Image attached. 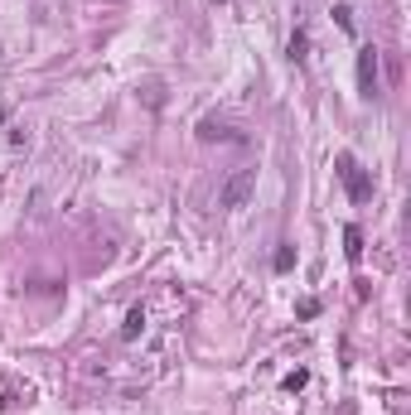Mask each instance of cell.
Wrapping results in <instances>:
<instances>
[{
  "instance_id": "cell-1",
  "label": "cell",
  "mask_w": 411,
  "mask_h": 415,
  "mask_svg": "<svg viewBox=\"0 0 411 415\" xmlns=\"http://www.w3.org/2000/svg\"><path fill=\"white\" fill-rule=\"evenodd\" d=\"M339 179H344V189H349V198H354V203H368V198H373V179L358 169L354 155H339Z\"/></svg>"
},
{
  "instance_id": "cell-2",
  "label": "cell",
  "mask_w": 411,
  "mask_h": 415,
  "mask_svg": "<svg viewBox=\"0 0 411 415\" xmlns=\"http://www.w3.org/2000/svg\"><path fill=\"white\" fill-rule=\"evenodd\" d=\"M252 194H257V169H237V174H232V179L223 184L218 203H223V208H242Z\"/></svg>"
},
{
  "instance_id": "cell-3",
  "label": "cell",
  "mask_w": 411,
  "mask_h": 415,
  "mask_svg": "<svg viewBox=\"0 0 411 415\" xmlns=\"http://www.w3.org/2000/svg\"><path fill=\"white\" fill-rule=\"evenodd\" d=\"M358 87L363 97H378V49H358Z\"/></svg>"
},
{
  "instance_id": "cell-4",
  "label": "cell",
  "mask_w": 411,
  "mask_h": 415,
  "mask_svg": "<svg viewBox=\"0 0 411 415\" xmlns=\"http://www.w3.org/2000/svg\"><path fill=\"white\" fill-rule=\"evenodd\" d=\"M344 251H349V261L363 256V237H358V227H344Z\"/></svg>"
},
{
  "instance_id": "cell-5",
  "label": "cell",
  "mask_w": 411,
  "mask_h": 415,
  "mask_svg": "<svg viewBox=\"0 0 411 415\" xmlns=\"http://www.w3.org/2000/svg\"><path fill=\"white\" fill-rule=\"evenodd\" d=\"M305 49H310V34H305V29H295V34H291V58L300 63V58H305Z\"/></svg>"
},
{
  "instance_id": "cell-6",
  "label": "cell",
  "mask_w": 411,
  "mask_h": 415,
  "mask_svg": "<svg viewBox=\"0 0 411 415\" xmlns=\"http://www.w3.org/2000/svg\"><path fill=\"white\" fill-rule=\"evenodd\" d=\"M291 266H295V251L281 247V251H276V271H291Z\"/></svg>"
},
{
  "instance_id": "cell-7",
  "label": "cell",
  "mask_w": 411,
  "mask_h": 415,
  "mask_svg": "<svg viewBox=\"0 0 411 415\" xmlns=\"http://www.w3.org/2000/svg\"><path fill=\"white\" fill-rule=\"evenodd\" d=\"M140 324H145V314H140V309H131V319H126V338H136Z\"/></svg>"
},
{
  "instance_id": "cell-8",
  "label": "cell",
  "mask_w": 411,
  "mask_h": 415,
  "mask_svg": "<svg viewBox=\"0 0 411 415\" xmlns=\"http://www.w3.org/2000/svg\"><path fill=\"white\" fill-rule=\"evenodd\" d=\"M334 15H339V29H354V10L349 5H334Z\"/></svg>"
},
{
  "instance_id": "cell-9",
  "label": "cell",
  "mask_w": 411,
  "mask_h": 415,
  "mask_svg": "<svg viewBox=\"0 0 411 415\" xmlns=\"http://www.w3.org/2000/svg\"><path fill=\"white\" fill-rule=\"evenodd\" d=\"M305 382H310V372H291V377H286V391H300Z\"/></svg>"
},
{
  "instance_id": "cell-10",
  "label": "cell",
  "mask_w": 411,
  "mask_h": 415,
  "mask_svg": "<svg viewBox=\"0 0 411 415\" xmlns=\"http://www.w3.org/2000/svg\"><path fill=\"white\" fill-rule=\"evenodd\" d=\"M5 116H10V107H0V121H5Z\"/></svg>"
}]
</instances>
